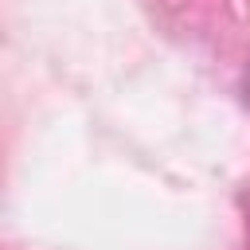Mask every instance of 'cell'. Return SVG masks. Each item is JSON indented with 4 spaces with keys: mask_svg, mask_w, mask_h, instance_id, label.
Here are the masks:
<instances>
[{
    "mask_svg": "<svg viewBox=\"0 0 250 250\" xmlns=\"http://www.w3.org/2000/svg\"><path fill=\"white\" fill-rule=\"evenodd\" d=\"M246 102H250V74H246Z\"/></svg>",
    "mask_w": 250,
    "mask_h": 250,
    "instance_id": "1",
    "label": "cell"
}]
</instances>
